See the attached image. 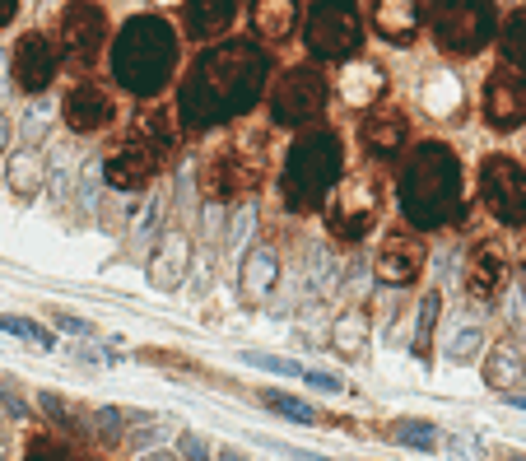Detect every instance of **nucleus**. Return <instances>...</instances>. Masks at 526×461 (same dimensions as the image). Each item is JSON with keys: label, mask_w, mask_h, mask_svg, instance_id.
<instances>
[{"label": "nucleus", "mask_w": 526, "mask_h": 461, "mask_svg": "<svg viewBox=\"0 0 526 461\" xmlns=\"http://www.w3.org/2000/svg\"><path fill=\"white\" fill-rule=\"evenodd\" d=\"M494 0H438L433 5V42L447 56H475L494 38Z\"/></svg>", "instance_id": "423d86ee"}, {"label": "nucleus", "mask_w": 526, "mask_h": 461, "mask_svg": "<svg viewBox=\"0 0 526 461\" xmlns=\"http://www.w3.org/2000/svg\"><path fill=\"white\" fill-rule=\"evenodd\" d=\"M103 38H108L103 10H98L94 0H70L66 14H61V47H66L70 61L89 66L98 56V47H103Z\"/></svg>", "instance_id": "9b49d317"}, {"label": "nucleus", "mask_w": 526, "mask_h": 461, "mask_svg": "<svg viewBox=\"0 0 526 461\" xmlns=\"http://www.w3.org/2000/svg\"><path fill=\"white\" fill-rule=\"evenodd\" d=\"M177 70V33L159 14H135L112 42V75L126 94L149 98L168 89Z\"/></svg>", "instance_id": "7ed1b4c3"}, {"label": "nucleus", "mask_w": 526, "mask_h": 461, "mask_svg": "<svg viewBox=\"0 0 526 461\" xmlns=\"http://www.w3.org/2000/svg\"><path fill=\"white\" fill-rule=\"evenodd\" d=\"M340 177V136L336 131H303L284 159V205L317 210Z\"/></svg>", "instance_id": "20e7f679"}, {"label": "nucleus", "mask_w": 526, "mask_h": 461, "mask_svg": "<svg viewBox=\"0 0 526 461\" xmlns=\"http://www.w3.org/2000/svg\"><path fill=\"white\" fill-rule=\"evenodd\" d=\"M364 336H368V317L359 308L345 312V317L331 326V345H336L345 359H359V354H364Z\"/></svg>", "instance_id": "cd10ccee"}, {"label": "nucleus", "mask_w": 526, "mask_h": 461, "mask_svg": "<svg viewBox=\"0 0 526 461\" xmlns=\"http://www.w3.org/2000/svg\"><path fill=\"white\" fill-rule=\"evenodd\" d=\"M499 47H503V61L513 70H526V10H517L499 33Z\"/></svg>", "instance_id": "c85d7f7f"}, {"label": "nucleus", "mask_w": 526, "mask_h": 461, "mask_svg": "<svg viewBox=\"0 0 526 461\" xmlns=\"http://www.w3.org/2000/svg\"><path fill=\"white\" fill-rule=\"evenodd\" d=\"M159 163H163V154L135 136L131 145H122V150L112 154V163H103V173H108V187L140 191V187H149V177L159 173Z\"/></svg>", "instance_id": "dca6fc26"}, {"label": "nucleus", "mask_w": 526, "mask_h": 461, "mask_svg": "<svg viewBox=\"0 0 526 461\" xmlns=\"http://www.w3.org/2000/svg\"><path fill=\"white\" fill-rule=\"evenodd\" d=\"M0 401H5L10 415H28V401H24V392L14 387V378H0Z\"/></svg>", "instance_id": "79ce46f5"}, {"label": "nucleus", "mask_w": 526, "mask_h": 461, "mask_svg": "<svg viewBox=\"0 0 526 461\" xmlns=\"http://www.w3.org/2000/svg\"><path fill=\"white\" fill-rule=\"evenodd\" d=\"M243 0H187V28L191 38H219L238 19Z\"/></svg>", "instance_id": "b1692460"}, {"label": "nucleus", "mask_w": 526, "mask_h": 461, "mask_svg": "<svg viewBox=\"0 0 526 461\" xmlns=\"http://www.w3.org/2000/svg\"><path fill=\"white\" fill-rule=\"evenodd\" d=\"M392 438L401 443V448H415V452H433V448H438V429L424 424V420H396Z\"/></svg>", "instance_id": "7c9ffc66"}, {"label": "nucleus", "mask_w": 526, "mask_h": 461, "mask_svg": "<svg viewBox=\"0 0 526 461\" xmlns=\"http://www.w3.org/2000/svg\"><path fill=\"white\" fill-rule=\"evenodd\" d=\"M419 19H424V5H419V0H378V10H373V28H378L387 42H410Z\"/></svg>", "instance_id": "5701e85b"}, {"label": "nucleus", "mask_w": 526, "mask_h": 461, "mask_svg": "<svg viewBox=\"0 0 526 461\" xmlns=\"http://www.w3.org/2000/svg\"><path fill=\"white\" fill-rule=\"evenodd\" d=\"M38 406L47 410V420H56V424H70V406L61 401L56 392H38Z\"/></svg>", "instance_id": "37998d69"}, {"label": "nucleus", "mask_w": 526, "mask_h": 461, "mask_svg": "<svg viewBox=\"0 0 526 461\" xmlns=\"http://www.w3.org/2000/svg\"><path fill=\"white\" fill-rule=\"evenodd\" d=\"M252 24L266 42H289V33L298 28V0H257Z\"/></svg>", "instance_id": "393cba45"}, {"label": "nucleus", "mask_w": 526, "mask_h": 461, "mask_svg": "<svg viewBox=\"0 0 526 461\" xmlns=\"http://www.w3.org/2000/svg\"><path fill=\"white\" fill-rule=\"evenodd\" d=\"M308 275H312V289H317V294H336L340 289V266L331 261V252H322V247L312 252Z\"/></svg>", "instance_id": "f704fd0d"}, {"label": "nucleus", "mask_w": 526, "mask_h": 461, "mask_svg": "<svg viewBox=\"0 0 526 461\" xmlns=\"http://www.w3.org/2000/svg\"><path fill=\"white\" fill-rule=\"evenodd\" d=\"M419 103H424L429 117H457L461 112V80L452 75V70H433L429 80H424V89H419Z\"/></svg>", "instance_id": "a878e982"}, {"label": "nucleus", "mask_w": 526, "mask_h": 461, "mask_svg": "<svg viewBox=\"0 0 526 461\" xmlns=\"http://www.w3.org/2000/svg\"><path fill=\"white\" fill-rule=\"evenodd\" d=\"M219 219H224V201H205V238H210V243H219V238H224Z\"/></svg>", "instance_id": "c03bdc74"}, {"label": "nucleus", "mask_w": 526, "mask_h": 461, "mask_svg": "<svg viewBox=\"0 0 526 461\" xmlns=\"http://www.w3.org/2000/svg\"><path fill=\"white\" fill-rule=\"evenodd\" d=\"M140 461H173V457H168V452H145Z\"/></svg>", "instance_id": "603ef678"}, {"label": "nucleus", "mask_w": 526, "mask_h": 461, "mask_svg": "<svg viewBox=\"0 0 526 461\" xmlns=\"http://www.w3.org/2000/svg\"><path fill=\"white\" fill-rule=\"evenodd\" d=\"M359 47V10L350 0H317L308 14V52L317 61H345Z\"/></svg>", "instance_id": "0eeeda50"}, {"label": "nucleus", "mask_w": 526, "mask_h": 461, "mask_svg": "<svg viewBox=\"0 0 526 461\" xmlns=\"http://www.w3.org/2000/svg\"><path fill=\"white\" fill-rule=\"evenodd\" d=\"M522 378H526V350H522V340H517V336H503L499 345L489 350V359H485V382L494 387V392H503V396H517Z\"/></svg>", "instance_id": "aec40b11"}, {"label": "nucleus", "mask_w": 526, "mask_h": 461, "mask_svg": "<svg viewBox=\"0 0 526 461\" xmlns=\"http://www.w3.org/2000/svg\"><path fill=\"white\" fill-rule=\"evenodd\" d=\"M261 401H266L275 415H284V420H298V424H317V410L308 406V401H298V396L289 392H261Z\"/></svg>", "instance_id": "473e14b6"}, {"label": "nucleus", "mask_w": 526, "mask_h": 461, "mask_svg": "<svg viewBox=\"0 0 526 461\" xmlns=\"http://www.w3.org/2000/svg\"><path fill=\"white\" fill-rule=\"evenodd\" d=\"M508 285V252L499 243H475L466 252V294L475 303H494Z\"/></svg>", "instance_id": "ddd939ff"}, {"label": "nucleus", "mask_w": 526, "mask_h": 461, "mask_svg": "<svg viewBox=\"0 0 526 461\" xmlns=\"http://www.w3.org/2000/svg\"><path fill=\"white\" fill-rule=\"evenodd\" d=\"M47 187H52V196H56V201H66V196H70V154H66V150L56 154L52 173H47Z\"/></svg>", "instance_id": "58836bf2"}, {"label": "nucleus", "mask_w": 526, "mask_h": 461, "mask_svg": "<svg viewBox=\"0 0 526 461\" xmlns=\"http://www.w3.org/2000/svg\"><path fill=\"white\" fill-rule=\"evenodd\" d=\"M28 461H75V457H70V448L56 443V438H33V443H28Z\"/></svg>", "instance_id": "4c0bfd02"}, {"label": "nucleus", "mask_w": 526, "mask_h": 461, "mask_svg": "<svg viewBox=\"0 0 526 461\" xmlns=\"http://www.w3.org/2000/svg\"><path fill=\"white\" fill-rule=\"evenodd\" d=\"M298 378L308 382V387H317V392H340V378H336V373H317V368H303Z\"/></svg>", "instance_id": "a18cd8bd"}, {"label": "nucleus", "mask_w": 526, "mask_h": 461, "mask_svg": "<svg viewBox=\"0 0 526 461\" xmlns=\"http://www.w3.org/2000/svg\"><path fill=\"white\" fill-rule=\"evenodd\" d=\"M266 75H270V61L257 42L210 47L191 66L187 84H182V98H177V112H182L187 131H205V126H219L224 117L247 112L261 98Z\"/></svg>", "instance_id": "f257e3e1"}, {"label": "nucleus", "mask_w": 526, "mask_h": 461, "mask_svg": "<svg viewBox=\"0 0 526 461\" xmlns=\"http://www.w3.org/2000/svg\"><path fill=\"white\" fill-rule=\"evenodd\" d=\"M522 271H526V252H522Z\"/></svg>", "instance_id": "13d9d810"}, {"label": "nucleus", "mask_w": 526, "mask_h": 461, "mask_svg": "<svg viewBox=\"0 0 526 461\" xmlns=\"http://www.w3.org/2000/svg\"><path fill=\"white\" fill-rule=\"evenodd\" d=\"M382 285H410L419 271H424V243H419L410 229H396L387 243L378 247V261H373Z\"/></svg>", "instance_id": "2eb2a0df"}, {"label": "nucleus", "mask_w": 526, "mask_h": 461, "mask_svg": "<svg viewBox=\"0 0 526 461\" xmlns=\"http://www.w3.org/2000/svg\"><path fill=\"white\" fill-rule=\"evenodd\" d=\"M182 457L187 461H210V443H205L201 434H187L182 438Z\"/></svg>", "instance_id": "de8ad7c7"}, {"label": "nucleus", "mask_w": 526, "mask_h": 461, "mask_svg": "<svg viewBox=\"0 0 526 461\" xmlns=\"http://www.w3.org/2000/svg\"><path fill=\"white\" fill-rule=\"evenodd\" d=\"M61 112H66L70 131L89 136V131H103V126L112 122L117 103H112V94L103 89V84H75V89L66 94V103H61Z\"/></svg>", "instance_id": "f3484780"}, {"label": "nucleus", "mask_w": 526, "mask_h": 461, "mask_svg": "<svg viewBox=\"0 0 526 461\" xmlns=\"http://www.w3.org/2000/svg\"><path fill=\"white\" fill-rule=\"evenodd\" d=\"M219 461H243V457H238V452H224V457H219Z\"/></svg>", "instance_id": "6e6d98bb"}, {"label": "nucleus", "mask_w": 526, "mask_h": 461, "mask_svg": "<svg viewBox=\"0 0 526 461\" xmlns=\"http://www.w3.org/2000/svg\"><path fill=\"white\" fill-rule=\"evenodd\" d=\"M94 415H98V434H103V443H117V438H122V410L103 406V410H94Z\"/></svg>", "instance_id": "ea45409f"}, {"label": "nucleus", "mask_w": 526, "mask_h": 461, "mask_svg": "<svg viewBox=\"0 0 526 461\" xmlns=\"http://www.w3.org/2000/svg\"><path fill=\"white\" fill-rule=\"evenodd\" d=\"M14 10H19V0H0V28L14 19Z\"/></svg>", "instance_id": "8fccbe9b"}, {"label": "nucleus", "mask_w": 526, "mask_h": 461, "mask_svg": "<svg viewBox=\"0 0 526 461\" xmlns=\"http://www.w3.org/2000/svg\"><path fill=\"white\" fill-rule=\"evenodd\" d=\"M373 219H378V187H373L368 177L340 182L331 205H326V229H331V238H340V243H359V238L373 229Z\"/></svg>", "instance_id": "1a4fd4ad"}, {"label": "nucleus", "mask_w": 526, "mask_h": 461, "mask_svg": "<svg viewBox=\"0 0 526 461\" xmlns=\"http://www.w3.org/2000/svg\"><path fill=\"white\" fill-rule=\"evenodd\" d=\"M298 452V448H294ZM298 461H326V457H317V452H298Z\"/></svg>", "instance_id": "864d4df0"}, {"label": "nucleus", "mask_w": 526, "mask_h": 461, "mask_svg": "<svg viewBox=\"0 0 526 461\" xmlns=\"http://www.w3.org/2000/svg\"><path fill=\"white\" fill-rule=\"evenodd\" d=\"M280 285V252L275 247H252L243 261V271H238V289H243V299L247 303H261L270 299V289Z\"/></svg>", "instance_id": "412c9836"}, {"label": "nucleus", "mask_w": 526, "mask_h": 461, "mask_svg": "<svg viewBox=\"0 0 526 461\" xmlns=\"http://www.w3.org/2000/svg\"><path fill=\"white\" fill-rule=\"evenodd\" d=\"M5 177H10V187L19 191V196H38V191L47 187V168H42L38 150L10 154V163H5Z\"/></svg>", "instance_id": "bb28decb"}, {"label": "nucleus", "mask_w": 526, "mask_h": 461, "mask_svg": "<svg viewBox=\"0 0 526 461\" xmlns=\"http://www.w3.org/2000/svg\"><path fill=\"white\" fill-rule=\"evenodd\" d=\"M103 177H108V173H103V163H98V159H89V163L80 168V201H84V205H98Z\"/></svg>", "instance_id": "e433bc0d"}, {"label": "nucleus", "mask_w": 526, "mask_h": 461, "mask_svg": "<svg viewBox=\"0 0 526 461\" xmlns=\"http://www.w3.org/2000/svg\"><path fill=\"white\" fill-rule=\"evenodd\" d=\"M0 331H5V336L28 340V345H42V350H52V345H56V336H47L38 322H28V317H14V312H0Z\"/></svg>", "instance_id": "72a5a7b5"}, {"label": "nucleus", "mask_w": 526, "mask_h": 461, "mask_svg": "<svg viewBox=\"0 0 526 461\" xmlns=\"http://www.w3.org/2000/svg\"><path fill=\"white\" fill-rule=\"evenodd\" d=\"M513 410H526V396H513Z\"/></svg>", "instance_id": "5fc2aeb1"}, {"label": "nucleus", "mask_w": 526, "mask_h": 461, "mask_svg": "<svg viewBox=\"0 0 526 461\" xmlns=\"http://www.w3.org/2000/svg\"><path fill=\"white\" fill-rule=\"evenodd\" d=\"M326 80L317 75L312 66H289L275 80V89H270V117L280 126H298V122H312L317 112L326 108Z\"/></svg>", "instance_id": "6e6552de"}, {"label": "nucleus", "mask_w": 526, "mask_h": 461, "mask_svg": "<svg viewBox=\"0 0 526 461\" xmlns=\"http://www.w3.org/2000/svg\"><path fill=\"white\" fill-rule=\"evenodd\" d=\"M187 266H191V238L187 229H168L149 257V285L154 289H177L187 280Z\"/></svg>", "instance_id": "a211bd4d"}, {"label": "nucleus", "mask_w": 526, "mask_h": 461, "mask_svg": "<svg viewBox=\"0 0 526 461\" xmlns=\"http://www.w3.org/2000/svg\"><path fill=\"white\" fill-rule=\"evenodd\" d=\"M266 177V136L252 126H238L224 145L205 154L201 163V187L205 201H229L238 191H252Z\"/></svg>", "instance_id": "39448f33"}, {"label": "nucleus", "mask_w": 526, "mask_h": 461, "mask_svg": "<svg viewBox=\"0 0 526 461\" xmlns=\"http://www.w3.org/2000/svg\"><path fill=\"white\" fill-rule=\"evenodd\" d=\"M401 215L415 229H443L461 215V163L447 145L429 140L410 154L401 173Z\"/></svg>", "instance_id": "f03ea898"}, {"label": "nucleus", "mask_w": 526, "mask_h": 461, "mask_svg": "<svg viewBox=\"0 0 526 461\" xmlns=\"http://www.w3.org/2000/svg\"><path fill=\"white\" fill-rule=\"evenodd\" d=\"M47 136V117L42 112H28V122H24V140H28V150L38 145V140Z\"/></svg>", "instance_id": "09e8293b"}, {"label": "nucleus", "mask_w": 526, "mask_h": 461, "mask_svg": "<svg viewBox=\"0 0 526 461\" xmlns=\"http://www.w3.org/2000/svg\"><path fill=\"white\" fill-rule=\"evenodd\" d=\"M5 140H10V122H5V112H0V150H5Z\"/></svg>", "instance_id": "3c124183"}, {"label": "nucleus", "mask_w": 526, "mask_h": 461, "mask_svg": "<svg viewBox=\"0 0 526 461\" xmlns=\"http://www.w3.org/2000/svg\"><path fill=\"white\" fill-rule=\"evenodd\" d=\"M359 136H364L368 154H396L405 145V136H410V122H405V112L396 108H378V112H368L364 126H359Z\"/></svg>", "instance_id": "4be33fe9"}, {"label": "nucleus", "mask_w": 526, "mask_h": 461, "mask_svg": "<svg viewBox=\"0 0 526 461\" xmlns=\"http://www.w3.org/2000/svg\"><path fill=\"white\" fill-rule=\"evenodd\" d=\"M243 364L261 368V373H280V378H298V373H303L294 359H280V354H261V350H243Z\"/></svg>", "instance_id": "c9c22d12"}, {"label": "nucleus", "mask_w": 526, "mask_h": 461, "mask_svg": "<svg viewBox=\"0 0 526 461\" xmlns=\"http://www.w3.org/2000/svg\"><path fill=\"white\" fill-rule=\"evenodd\" d=\"M513 461H526V457H513Z\"/></svg>", "instance_id": "bf43d9fd"}, {"label": "nucleus", "mask_w": 526, "mask_h": 461, "mask_svg": "<svg viewBox=\"0 0 526 461\" xmlns=\"http://www.w3.org/2000/svg\"><path fill=\"white\" fill-rule=\"evenodd\" d=\"M438 312H443V294L429 289L419 299V317H415V354H429V340H433V326H438Z\"/></svg>", "instance_id": "c756f323"}, {"label": "nucleus", "mask_w": 526, "mask_h": 461, "mask_svg": "<svg viewBox=\"0 0 526 461\" xmlns=\"http://www.w3.org/2000/svg\"><path fill=\"white\" fill-rule=\"evenodd\" d=\"M252 219H257V215H252V205H247V210H238V219H233L229 233H224V247H238V243H243L247 233H252Z\"/></svg>", "instance_id": "a19ab883"}, {"label": "nucleus", "mask_w": 526, "mask_h": 461, "mask_svg": "<svg viewBox=\"0 0 526 461\" xmlns=\"http://www.w3.org/2000/svg\"><path fill=\"white\" fill-rule=\"evenodd\" d=\"M480 187H485V205L503 224H526V173L513 159H485L480 168Z\"/></svg>", "instance_id": "9d476101"}, {"label": "nucleus", "mask_w": 526, "mask_h": 461, "mask_svg": "<svg viewBox=\"0 0 526 461\" xmlns=\"http://www.w3.org/2000/svg\"><path fill=\"white\" fill-rule=\"evenodd\" d=\"M56 326H61V331H75L80 340H89V336H94V326L84 322V317H75V312H56Z\"/></svg>", "instance_id": "49530a36"}, {"label": "nucleus", "mask_w": 526, "mask_h": 461, "mask_svg": "<svg viewBox=\"0 0 526 461\" xmlns=\"http://www.w3.org/2000/svg\"><path fill=\"white\" fill-rule=\"evenodd\" d=\"M480 345H485V326L466 322V326L452 331V340H447V359H452V364H471L475 354H480Z\"/></svg>", "instance_id": "2f4dec72"}, {"label": "nucleus", "mask_w": 526, "mask_h": 461, "mask_svg": "<svg viewBox=\"0 0 526 461\" xmlns=\"http://www.w3.org/2000/svg\"><path fill=\"white\" fill-rule=\"evenodd\" d=\"M382 89H387V75H382L378 61H350V66L336 75V94L345 108L354 112H368L373 103L382 98Z\"/></svg>", "instance_id": "6ab92c4d"}, {"label": "nucleus", "mask_w": 526, "mask_h": 461, "mask_svg": "<svg viewBox=\"0 0 526 461\" xmlns=\"http://www.w3.org/2000/svg\"><path fill=\"white\" fill-rule=\"evenodd\" d=\"M485 122L494 131H517L526 122V75L513 66H499L485 84Z\"/></svg>", "instance_id": "f8f14e48"}, {"label": "nucleus", "mask_w": 526, "mask_h": 461, "mask_svg": "<svg viewBox=\"0 0 526 461\" xmlns=\"http://www.w3.org/2000/svg\"><path fill=\"white\" fill-rule=\"evenodd\" d=\"M10 70H14V84H19V89H28V94H42V89L52 84V75H56V47H52V38H42V33H24V38H19V47H14Z\"/></svg>", "instance_id": "4468645a"}, {"label": "nucleus", "mask_w": 526, "mask_h": 461, "mask_svg": "<svg viewBox=\"0 0 526 461\" xmlns=\"http://www.w3.org/2000/svg\"><path fill=\"white\" fill-rule=\"evenodd\" d=\"M159 5H182V0H159Z\"/></svg>", "instance_id": "4d7b16f0"}]
</instances>
